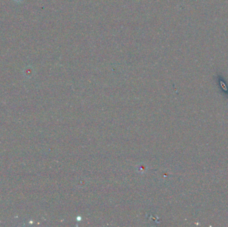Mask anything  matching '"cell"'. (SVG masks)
I'll return each instance as SVG.
<instances>
[{
	"instance_id": "obj_1",
	"label": "cell",
	"mask_w": 228,
	"mask_h": 227,
	"mask_svg": "<svg viewBox=\"0 0 228 227\" xmlns=\"http://www.w3.org/2000/svg\"><path fill=\"white\" fill-rule=\"evenodd\" d=\"M33 69L32 68V67L27 66L23 70V74L26 77H30L33 74Z\"/></svg>"
},
{
	"instance_id": "obj_2",
	"label": "cell",
	"mask_w": 228,
	"mask_h": 227,
	"mask_svg": "<svg viewBox=\"0 0 228 227\" xmlns=\"http://www.w3.org/2000/svg\"><path fill=\"white\" fill-rule=\"evenodd\" d=\"M14 1L15 2H17V3H20L21 2H22L23 0H14Z\"/></svg>"
}]
</instances>
